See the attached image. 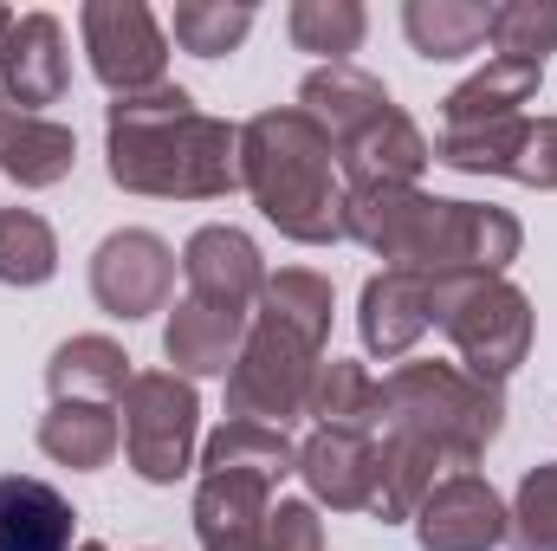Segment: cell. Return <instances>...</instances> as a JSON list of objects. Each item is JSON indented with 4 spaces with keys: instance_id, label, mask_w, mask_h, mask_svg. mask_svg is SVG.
I'll use <instances>...</instances> for the list:
<instances>
[{
    "instance_id": "cell-1",
    "label": "cell",
    "mask_w": 557,
    "mask_h": 551,
    "mask_svg": "<svg viewBox=\"0 0 557 551\" xmlns=\"http://www.w3.org/2000/svg\"><path fill=\"white\" fill-rule=\"evenodd\" d=\"M111 175L137 195H227L240 182V131L195 111L182 85L111 105Z\"/></svg>"
},
{
    "instance_id": "cell-2",
    "label": "cell",
    "mask_w": 557,
    "mask_h": 551,
    "mask_svg": "<svg viewBox=\"0 0 557 551\" xmlns=\"http://www.w3.org/2000/svg\"><path fill=\"white\" fill-rule=\"evenodd\" d=\"M240 182L278 234H292L305 247H324V241L344 234L337 149L298 105L292 111H260L240 131Z\"/></svg>"
},
{
    "instance_id": "cell-3",
    "label": "cell",
    "mask_w": 557,
    "mask_h": 551,
    "mask_svg": "<svg viewBox=\"0 0 557 551\" xmlns=\"http://www.w3.org/2000/svg\"><path fill=\"white\" fill-rule=\"evenodd\" d=\"M376 396H383V428L428 441L447 467H473L506 415L493 383H480L454 364H403L396 377L376 383Z\"/></svg>"
},
{
    "instance_id": "cell-4",
    "label": "cell",
    "mask_w": 557,
    "mask_h": 551,
    "mask_svg": "<svg viewBox=\"0 0 557 551\" xmlns=\"http://www.w3.org/2000/svg\"><path fill=\"white\" fill-rule=\"evenodd\" d=\"M434 325L454 338L467 377L493 383L512 377L532 351V305L525 292H512L506 279H480V273H460V279H434Z\"/></svg>"
},
{
    "instance_id": "cell-5",
    "label": "cell",
    "mask_w": 557,
    "mask_h": 551,
    "mask_svg": "<svg viewBox=\"0 0 557 551\" xmlns=\"http://www.w3.org/2000/svg\"><path fill=\"white\" fill-rule=\"evenodd\" d=\"M311 377H318V351L305 338H292L285 325L260 318L227 370V409L234 421H267L278 428L285 415H298L311 403Z\"/></svg>"
},
{
    "instance_id": "cell-6",
    "label": "cell",
    "mask_w": 557,
    "mask_h": 551,
    "mask_svg": "<svg viewBox=\"0 0 557 551\" xmlns=\"http://www.w3.org/2000/svg\"><path fill=\"white\" fill-rule=\"evenodd\" d=\"M124 415V454L143 480L169 487L175 474H188V454H195V390L175 383V370H143L124 383L117 396Z\"/></svg>"
},
{
    "instance_id": "cell-7",
    "label": "cell",
    "mask_w": 557,
    "mask_h": 551,
    "mask_svg": "<svg viewBox=\"0 0 557 551\" xmlns=\"http://www.w3.org/2000/svg\"><path fill=\"white\" fill-rule=\"evenodd\" d=\"M85 26V52H91V72L117 91V98H137L162 85V65H169V39L156 26V13L143 0H91L78 13Z\"/></svg>"
},
{
    "instance_id": "cell-8",
    "label": "cell",
    "mask_w": 557,
    "mask_h": 551,
    "mask_svg": "<svg viewBox=\"0 0 557 551\" xmlns=\"http://www.w3.org/2000/svg\"><path fill=\"white\" fill-rule=\"evenodd\" d=\"M434 215H441V201L416 195L409 182H363V188H344V234L363 241L370 254L409 267V273H416V260L428 254Z\"/></svg>"
},
{
    "instance_id": "cell-9",
    "label": "cell",
    "mask_w": 557,
    "mask_h": 551,
    "mask_svg": "<svg viewBox=\"0 0 557 551\" xmlns=\"http://www.w3.org/2000/svg\"><path fill=\"white\" fill-rule=\"evenodd\" d=\"M91 292L111 318H143V311H162L169 292H175V254L143 234V228H124L98 247L91 260Z\"/></svg>"
},
{
    "instance_id": "cell-10",
    "label": "cell",
    "mask_w": 557,
    "mask_h": 551,
    "mask_svg": "<svg viewBox=\"0 0 557 551\" xmlns=\"http://www.w3.org/2000/svg\"><path fill=\"white\" fill-rule=\"evenodd\" d=\"M182 273H188V298L195 305H214V311H240L267 292V267H260V247L240 234V228H201L188 247H182Z\"/></svg>"
},
{
    "instance_id": "cell-11",
    "label": "cell",
    "mask_w": 557,
    "mask_h": 551,
    "mask_svg": "<svg viewBox=\"0 0 557 551\" xmlns=\"http://www.w3.org/2000/svg\"><path fill=\"white\" fill-rule=\"evenodd\" d=\"M416 532L428 551H493L506 539V506L480 474H454L416 506Z\"/></svg>"
},
{
    "instance_id": "cell-12",
    "label": "cell",
    "mask_w": 557,
    "mask_h": 551,
    "mask_svg": "<svg viewBox=\"0 0 557 551\" xmlns=\"http://www.w3.org/2000/svg\"><path fill=\"white\" fill-rule=\"evenodd\" d=\"M0 72H7V98L20 111L39 118V105H59L65 98V78H72V59H65V33L52 13H26L13 20L7 33V52H0Z\"/></svg>"
},
{
    "instance_id": "cell-13",
    "label": "cell",
    "mask_w": 557,
    "mask_h": 551,
    "mask_svg": "<svg viewBox=\"0 0 557 551\" xmlns=\"http://www.w3.org/2000/svg\"><path fill=\"white\" fill-rule=\"evenodd\" d=\"M298 474L311 480V493L337 513L370 506L376 493V434H350V428H318L298 448Z\"/></svg>"
},
{
    "instance_id": "cell-14",
    "label": "cell",
    "mask_w": 557,
    "mask_h": 551,
    "mask_svg": "<svg viewBox=\"0 0 557 551\" xmlns=\"http://www.w3.org/2000/svg\"><path fill=\"white\" fill-rule=\"evenodd\" d=\"M267 493L273 480H253V474H208L201 493H195V526H201V546L208 551H260L267 546Z\"/></svg>"
},
{
    "instance_id": "cell-15",
    "label": "cell",
    "mask_w": 557,
    "mask_h": 551,
    "mask_svg": "<svg viewBox=\"0 0 557 551\" xmlns=\"http://www.w3.org/2000/svg\"><path fill=\"white\" fill-rule=\"evenodd\" d=\"M78 513L33 474H0V551H72Z\"/></svg>"
},
{
    "instance_id": "cell-16",
    "label": "cell",
    "mask_w": 557,
    "mask_h": 551,
    "mask_svg": "<svg viewBox=\"0 0 557 551\" xmlns=\"http://www.w3.org/2000/svg\"><path fill=\"white\" fill-rule=\"evenodd\" d=\"M434 325V279L389 267L363 285V344L376 357H403L421 331Z\"/></svg>"
},
{
    "instance_id": "cell-17",
    "label": "cell",
    "mask_w": 557,
    "mask_h": 551,
    "mask_svg": "<svg viewBox=\"0 0 557 551\" xmlns=\"http://www.w3.org/2000/svg\"><path fill=\"white\" fill-rule=\"evenodd\" d=\"M298 111L331 137V149H344V143L363 137V131H370L383 111H396V105H389V91H383L370 72H357V65H324V72L305 78Z\"/></svg>"
},
{
    "instance_id": "cell-18",
    "label": "cell",
    "mask_w": 557,
    "mask_h": 551,
    "mask_svg": "<svg viewBox=\"0 0 557 551\" xmlns=\"http://www.w3.org/2000/svg\"><path fill=\"white\" fill-rule=\"evenodd\" d=\"M240 344H247L240 311H214V305H195V298L175 305V318H169V331H162L169 364L188 370V377H227L234 357H240Z\"/></svg>"
},
{
    "instance_id": "cell-19",
    "label": "cell",
    "mask_w": 557,
    "mask_h": 551,
    "mask_svg": "<svg viewBox=\"0 0 557 551\" xmlns=\"http://www.w3.org/2000/svg\"><path fill=\"white\" fill-rule=\"evenodd\" d=\"M539 78H545V65L486 59V72H473V78L447 98V137H460V131H486V124L519 118V105L539 91Z\"/></svg>"
},
{
    "instance_id": "cell-20",
    "label": "cell",
    "mask_w": 557,
    "mask_h": 551,
    "mask_svg": "<svg viewBox=\"0 0 557 551\" xmlns=\"http://www.w3.org/2000/svg\"><path fill=\"white\" fill-rule=\"evenodd\" d=\"M428 156H434V149L421 143V131L403 118V111H383L363 137H350L344 149H337L350 188H363V182H416Z\"/></svg>"
},
{
    "instance_id": "cell-21",
    "label": "cell",
    "mask_w": 557,
    "mask_h": 551,
    "mask_svg": "<svg viewBox=\"0 0 557 551\" xmlns=\"http://www.w3.org/2000/svg\"><path fill=\"white\" fill-rule=\"evenodd\" d=\"M46 383H52V403H111L131 383V357L111 338H72L59 344Z\"/></svg>"
},
{
    "instance_id": "cell-22",
    "label": "cell",
    "mask_w": 557,
    "mask_h": 551,
    "mask_svg": "<svg viewBox=\"0 0 557 551\" xmlns=\"http://www.w3.org/2000/svg\"><path fill=\"white\" fill-rule=\"evenodd\" d=\"M39 448L65 467H104L124 448V421L111 415V403H52V415L39 421Z\"/></svg>"
},
{
    "instance_id": "cell-23",
    "label": "cell",
    "mask_w": 557,
    "mask_h": 551,
    "mask_svg": "<svg viewBox=\"0 0 557 551\" xmlns=\"http://www.w3.org/2000/svg\"><path fill=\"white\" fill-rule=\"evenodd\" d=\"M403 26H409L421 59H467L486 46L493 7H480V0H409Z\"/></svg>"
},
{
    "instance_id": "cell-24",
    "label": "cell",
    "mask_w": 557,
    "mask_h": 551,
    "mask_svg": "<svg viewBox=\"0 0 557 551\" xmlns=\"http://www.w3.org/2000/svg\"><path fill=\"white\" fill-rule=\"evenodd\" d=\"M201 467H208V474H253V480H278V474H292V467H298V448H292L278 428H267V421H227V428H214V434H208Z\"/></svg>"
},
{
    "instance_id": "cell-25",
    "label": "cell",
    "mask_w": 557,
    "mask_h": 551,
    "mask_svg": "<svg viewBox=\"0 0 557 551\" xmlns=\"http://www.w3.org/2000/svg\"><path fill=\"white\" fill-rule=\"evenodd\" d=\"M305 409L318 415L324 428H350V434H376V428H383V396H376L370 370H363V364H337V357L318 364Z\"/></svg>"
},
{
    "instance_id": "cell-26",
    "label": "cell",
    "mask_w": 557,
    "mask_h": 551,
    "mask_svg": "<svg viewBox=\"0 0 557 551\" xmlns=\"http://www.w3.org/2000/svg\"><path fill=\"white\" fill-rule=\"evenodd\" d=\"M72 162H78V143H72L65 124H52V118H26L13 137L0 143V169L20 188H52V182L72 175Z\"/></svg>"
},
{
    "instance_id": "cell-27",
    "label": "cell",
    "mask_w": 557,
    "mask_h": 551,
    "mask_svg": "<svg viewBox=\"0 0 557 551\" xmlns=\"http://www.w3.org/2000/svg\"><path fill=\"white\" fill-rule=\"evenodd\" d=\"M486 46H493V59L545 65V52H557V0H506V7H493Z\"/></svg>"
},
{
    "instance_id": "cell-28",
    "label": "cell",
    "mask_w": 557,
    "mask_h": 551,
    "mask_svg": "<svg viewBox=\"0 0 557 551\" xmlns=\"http://www.w3.org/2000/svg\"><path fill=\"white\" fill-rule=\"evenodd\" d=\"M175 46L182 52H195V59H221V52H234L247 33H253V7L247 0H182L175 7Z\"/></svg>"
},
{
    "instance_id": "cell-29",
    "label": "cell",
    "mask_w": 557,
    "mask_h": 551,
    "mask_svg": "<svg viewBox=\"0 0 557 551\" xmlns=\"http://www.w3.org/2000/svg\"><path fill=\"white\" fill-rule=\"evenodd\" d=\"M59 267V241L33 208H0V279L7 285H46Z\"/></svg>"
},
{
    "instance_id": "cell-30",
    "label": "cell",
    "mask_w": 557,
    "mask_h": 551,
    "mask_svg": "<svg viewBox=\"0 0 557 551\" xmlns=\"http://www.w3.org/2000/svg\"><path fill=\"white\" fill-rule=\"evenodd\" d=\"M363 7L357 0H298L292 7V39L298 52H324L331 65H344V52L363 46Z\"/></svg>"
},
{
    "instance_id": "cell-31",
    "label": "cell",
    "mask_w": 557,
    "mask_h": 551,
    "mask_svg": "<svg viewBox=\"0 0 557 551\" xmlns=\"http://www.w3.org/2000/svg\"><path fill=\"white\" fill-rule=\"evenodd\" d=\"M267 318L285 325L292 338H305L311 351L324 344V331H331V285L318 273H278L267 279Z\"/></svg>"
},
{
    "instance_id": "cell-32",
    "label": "cell",
    "mask_w": 557,
    "mask_h": 551,
    "mask_svg": "<svg viewBox=\"0 0 557 551\" xmlns=\"http://www.w3.org/2000/svg\"><path fill=\"white\" fill-rule=\"evenodd\" d=\"M512 551H557V467H532L519 487V506L506 513Z\"/></svg>"
},
{
    "instance_id": "cell-33",
    "label": "cell",
    "mask_w": 557,
    "mask_h": 551,
    "mask_svg": "<svg viewBox=\"0 0 557 551\" xmlns=\"http://www.w3.org/2000/svg\"><path fill=\"white\" fill-rule=\"evenodd\" d=\"M499 175L532 182V188H557V118H545V124L525 118V131H519V143H512V156H506Z\"/></svg>"
},
{
    "instance_id": "cell-34",
    "label": "cell",
    "mask_w": 557,
    "mask_h": 551,
    "mask_svg": "<svg viewBox=\"0 0 557 551\" xmlns=\"http://www.w3.org/2000/svg\"><path fill=\"white\" fill-rule=\"evenodd\" d=\"M267 551H324V526L311 506L285 500L278 513H267Z\"/></svg>"
},
{
    "instance_id": "cell-35",
    "label": "cell",
    "mask_w": 557,
    "mask_h": 551,
    "mask_svg": "<svg viewBox=\"0 0 557 551\" xmlns=\"http://www.w3.org/2000/svg\"><path fill=\"white\" fill-rule=\"evenodd\" d=\"M26 118H33V111H20V105H13V98H7V91H0V143L13 137V131H20V124H26Z\"/></svg>"
},
{
    "instance_id": "cell-36",
    "label": "cell",
    "mask_w": 557,
    "mask_h": 551,
    "mask_svg": "<svg viewBox=\"0 0 557 551\" xmlns=\"http://www.w3.org/2000/svg\"><path fill=\"white\" fill-rule=\"evenodd\" d=\"M13 20H20V13H13V7H0V52H7V33H13Z\"/></svg>"
},
{
    "instance_id": "cell-37",
    "label": "cell",
    "mask_w": 557,
    "mask_h": 551,
    "mask_svg": "<svg viewBox=\"0 0 557 551\" xmlns=\"http://www.w3.org/2000/svg\"><path fill=\"white\" fill-rule=\"evenodd\" d=\"M78 551H104V546H78Z\"/></svg>"
}]
</instances>
